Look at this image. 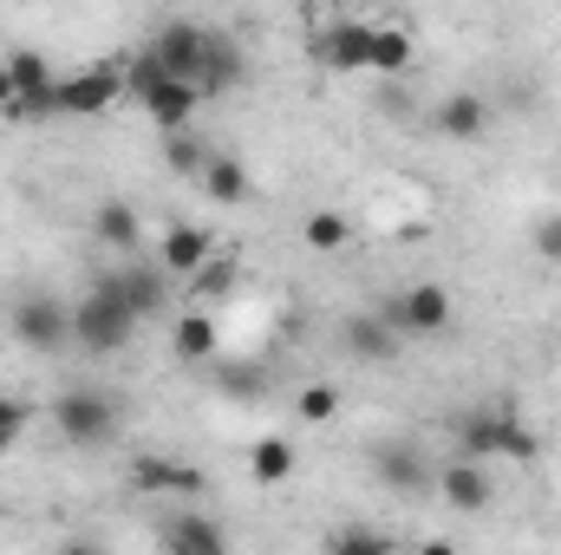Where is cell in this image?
Instances as JSON below:
<instances>
[{
  "label": "cell",
  "instance_id": "cell-1",
  "mask_svg": "<svg viewBox=\"0 0 561 555\" xmlns=\"http://www.w3.org/2000/svg\"><path fill=\"white\" fill-rule=\"evenodd\" d=\"M450 451L457 457H510V464H536L542 457V431L536 424H523V418L510 412V406H470V412H457L450 424Z\"/></svg>",
  "mask_w": 561,
  "mask_h": 555
},
{
  "label": "cell",
  "instance_id": "cell-2",
  "mask_svg": "<svg viewBox=\"0 0 561 555\" xmlns=\"http://www.w3.org/2000/svg\"><path fill=\"white\" fill-rule=\"evenodd\" d=\"M138 307L118 294V287H105V281H92V294H79L72 301V347L79 353H92V360H112V353H125L131 340H138Z\"/></svg>",
  "mask_w": 561,
  "mask_h": 555
},
{
  "label": "cell",
  "instance_id": "cell-3",
  "mask_svg": "<svg viewBox=\"0 0 561 555\" xmlns=\"http://www.w3.org/2000/svg\"><path fill=\"white\" fill-rule=\"evenodd\" d=\"M7 333H13V347H26V353H66L72 347V307L59 301V294H46V287H26L20 301H13V314H7Z\"/></svg>",
  "mask_w": 561,
  "mask_h": 555
},
{
  "label": "cell",
  "instance_id": "cell-4",
  "mask_svg": "<svg viewBox=\"0 0 561 555\" xmlns=\"http://www.w3.org/2000/svg\"><path fill=\"white\" fill-rule=\"evenodd\" d=\"M118 406H112V393H92V386H66L59 399H53V431L72 444V451H99V444H112L118 438Z\"/></svg>",
  "mask_w": 561,
  "mask_h": 555
},
{
  "label": "cell",
  "instance_id": "cell-5",
  "mask_svg": "<svg viewBox=\"0 0 561 555\" xmlns=\"http://www.w3.org/2000/svg\"><path fill=\"white\" fill-rule=\"evenodd\" d=\"M379 314L405 333V340H437V333H450V287L444 281H412V287H399V294H386L379 301Z\"/></svg>",
  "mask_w": 561,
  "mask_h": 555
},
{
  "label": "cell",
  "instance_id": "cell-6",
  "mask_svg": "<svg viewBox=\"0 0 561 555\" xmlns=\"http://www.w3.org/2000/svg\"><path fill=\"white\" fill-rule=\"evenodd\" d=\"M125 490H138V497H163V503H196L203 490H209V477L196 471V464H183V457H170V451H131V464H125Z\"/></svg>",
  "mask_w": 561,
  "mask_h": 555
},
{
  "label": "cell",
  "instance_id": "cell-7",
  "mask_svg": "<svg viewBox=\"0 0 561 555\" xmlns=\"http://www.w3.org/2000/svg\"><path fill=\"white\" fill-rule=\"evenodd\" d=\"M125 99V66H85V72H66L53 86V112L59 118H99Z\"/></svg>",
  "mask_w": 561,
  "mask_h": 555
},
{
  "label": "cell",
  "instance_id": "cell-8",
  "mask_svg": "<svg viewBox=\"0 0 561 555\" xmlns=\"http://www.w3.org/2000/svg\"><path fill=\"white\" fill-rule=\"evenodd\" d=\"M366 26H373V20H346V13L320 20V26L307 33V53H313V66H320V72H333V79H353V72H366Z\"/></svg>",
  "mask_w": 561,
  "mask_h": 555
},
{
  "label": "cell",
  "instance_id": "cell-9",
  "mask_svg": "<svg viewBox=\"0 0 561 555\" xmlns=\"http://www.w3.org/2000/svg\"><path fill=\"white\" fill-rule=\"evenodd\" d=\"M105 287H118L131 307H138V320H157V314H170V294H176V275L163 269V262H144L138 256H118V269L112 275H99Z\"/></svg>",
  "mask_w": 561,
  "mask_h": 555
},
{
  "label": "cell",
  "instance_id": "cell-10",
  "mask_svg": "<svg viewBox=\"0 0 561 555\" xmlns=\"http://www.w3.org/2000/svg\"><path fill=\"white\" fill-rule=\"evenodd\" d=\"M431 490H437L457 517H483V510L496 503V477H490V464H483V457H457V451H450V464H437Z\"/></svg>",
  "mask_w": 561,
  "mask_h": 555
},
{
  "label": "cell",
  "instance_id": "cell-11",
  "mask_svg": "<svg viewBox=\"0 0 561 555\" xmlns=\"http://www.w3.org/2000/svg\"><path fill=\"white\" fill-rule=\"evenodd\" d=\"M373 477L386 484V490H399V497H424L431 490V477H437V464H431V451L412 444V438H386V444H373Z\"/></svg>",
  "mask_w": 561,
  "mask_h": 555
},
{
  "label": "cell",
  "instance_id": "cell-12",
  "mask_svg": "<svg viewBox=\"0 0 561 555\" xmlns=\"http://www.w3.org/2000/svg\"><path fill=\"white\" fill-rule=\"evenodd\" d=\"M399 340H405V333H399L379 307L340 320V347H346V360H359V366H392V360H399Z\"/></svg>",
  "mask_w": 561,
  "mask_h": 555
},
{
  "label": "cell",
  "instance_id": "cell-13",
  "mask_svg": "<svg viewBox=\"0 0 561 555\" xmlns=\"http://www.w3.org/2000/svg\"><path fill=\"white\" fill-rule=\"evenodd\" d=\"M490 99L483 92H444L437 105H431V138L444 144H483L490 138Z\"/></svg>",
  "mask_w": 561,
  "mask_h": 555
},
{
  "label": "cell",
  "instance_id": "cell-14",
  "mask_svg": "<svg viewBox=\"0 0 561 555\" xmlns=\"http://www.w3.org/2000/svg\"><path fill=\"white\" fill-rule=\"evenodd\" d=\"M170 353L183 360V366H209L216 353H222V320H216V307H183V314H170Z\"/></svg>",
  "mask_w": 561,
  "mask_h": 555
},
{
  "label": "cell",
  "instance_id": "cell-15",
  "mask_svg": "<svg viewBox=\"0 0 561 555\" xmlns=\"http://www.w3.org/2000/svg\"><path fill=\"white\" fill-rule=\"evenodd\" d=\"M412 59H419V39H412L405 20H373L366 26V72L373 79H405Z\"/></svg>",
  "mask_w": 561,
  "mask_h": 555
},
{
  "label": "cell",
  "instance_id": "cell-16",
  "mask_svg": "<svg viewBox=\"0 0 561 555\" xmlns=\"http://www.w3.org/2000/svg\"><path fill=\"white\" fill-rule=\"evenodd\" d=\"M203 46H209V26H196V20H163V26L150 33V53H157V59H163L176 79H190V86H196Z\"/></svg>",
  "mask_w": 561,
  "mask_h": 555
},
{
  "label": "cell",
  "instance_id": "cell-17",
  "mask_svg": "<svg viewBox=\"0 0 561 555\" xmlns=\"http://www.w3.org/2000/svg\"><path fill=\"white\" fill-rule=\"evenodd\" d=\"M242 79H249V53H242L229 33H216V26H209L203 66H196V92H203V99H222V92H236Z\"/></svg>",
  "mask_w": 561,
  "mask_h": 555
},
{
  "label": "cell",
  "instance_id": "cell-18",
  "mask_svg": "<svg viewBox=\"0 0 561 555\" xmlns=\"http://www.w3.org/2000/svg\"><path fill=\"white\" fill-rule=\"evenodd\" d=\"M209 256H216V236H209L203 223H170V229L157 236V262H163L176 281H190Z\"/></svg>",
  "mask_w": 561,
  "mask_h": 555
},
{
  "label": "cell",
  "instance_id": "cell-19",
  "mask_svg": "<svg viewBox=\"0 0 561 555\" xmlns=\"http://www.w3.org/2000/svg\"><path fill=\"white\" fill-rule=\"evenodd\" d=\"M92 242H99V249H112V256H138V249H144V216H138V203H125V196H105V203L92 209Z\"/></svg>",
  "mask_w": 561,
  "mask_h": 555
},
{
  "label": "cell",
  "instance_id": "cell-20",
  "mask_svg": "<svg viewBox=\"0 0 561 555\" xmlns=\"http://www.w3.org/2000/svg\"><path fill=\"white\" fill-rule=\"evenodd\" d=\"M203 196L209 203H229V209H242L249 196H255V177H249V163L242 157H229V150H209V163H203Z\"/></svg>",
  "mask_w": 561,
  "mask_h": 555
},
{
  "label": "cell",
  "instance_id": "cell-21",
  "mask_svg": "<svg viewBox=\"0 0 561 555\" xmlns=\"http://www.w3.org/2000/svg\"><path fill=\"white\" fill-rule=\"evenodd\" d=\"M157 536H163V550H176V555H222V550H229V530H222V523H209V517H196V510L170 517Z\"/></svg>",
  "mask_w": 561,
  "mask_h": 555
},
{
  "label": "cell",
  "instance_id": "cell-22",
  "mask_svg": "<svg viewBox=\"0 0 561 555\" xmlns=\"http://www.w3.org/2000/svg\"><path fill=\"white\" fill-rule=\"evenodd\" d=\"M236 287H242V262H236L229 249H216V256H209V262H203L196 275L183 281V294H190L196 307H222V301H229Z\"/></svg>",
  "mask_w": 561,
  "mask_h": 555
},
{
  "label": "cell",
  "instance_id": "cell-23",
  "mask_svg": "<svg viewBox=\"0 0 561 555\" xmlns=\"http://www.w3.org/2000/svg\"><path fill=\"white\" fill-rule=\"evenodd\" d=\"M196 105H203V92H196L190 79H163V86L144 99V112H150L157 132H183V125L196 118Z\"/></svg>",
  "mask_w": 561,
  "mask_h": 555
},
{
  "label": "cell",
  "instance_id": "cell-24",
  "mask_svg": "<svg viewBox=\"0 0 561 555\" xmlns=\"http://www.w3.org/2000/svg\"><path fill=\"white\" fill-rule=\"evenodd\" d=\"M294 464H300V451H294L287 438H255V444H249V477H255V484H287Z\"/></svg>",
  "mask_w": 561,
  "mask_h": 555
},
{
  "label": "cell",
  "instance_id": "cell-25",
  "mask_svg": "<svg viewBox=\"0 0 561 555\" xmlns=\"http://www.w3.org/2000/svg\"><path fill=\"white\" fill-rule=\"evenodd\" d=\"M300 242H307L313 256H340V249L353 242V223H346L340 209H313V216L300 223Z\"/></svg>",
  "mask_w": 561,
  "mask_h": 555
},
{
  "label": "cell",
  "instance_id": "cell-26",
  "mask_svg": "<svg viewBox=\"0 0 561 555\" xmlns=\"http://www.w3.org/2000/svg\"><path fill=\"white\" fill-rule=\"evenodd\" d=\"M203 163H209V144L190 138V125H183V132H163V170H170V177L196 183V177H203Z\"/></svg>",
  "mask_w": 561,
  "mask_h": 555
},
{
  "label": "cell",
  "instance_id": "cell-27",
  "mask_svg": "<svg viewBox=\"0 0 561 555\" xmlns=\"http://www.w3.org/2000/svg\"><path fill=\"white\" fill-rule=\"evenodd\" d=\"M216 386H222L229 399H262V393H268V366H262V360H222V366H216Z\"/></svg>",
  "mask_w": 561,
  "mask_h": 555
},
{
  "label": "cell",
  "instance_id": "cell-28",
  "mask_svg": "<svg viewBox=\"0 0 561 555\" xmlns=\"http://www.w3.org/2000/svg\"><path fill=\"white\" fill-rule=\"evenodd\" d=\"M294 418H300V424H333V418H340V386H333V380H307V386L294 393Z\"/></svg>",
  "mask_w": 561,
  "mask_h": 555
},
{
  "label": "cell",
  "instance_id": "cell-29",
  "mask_svg": "<svg viewBox=\"0 0 561 555\" xmlns=\"http://www.w3.org/2000/svg\"><path fill=\"white\" fill-rule=\"evenodd\" d=\"M163 79H176V72H170V66H163V59H157L150 46L125 59V99H138V105H144V99H150V92H157Z\"/></svg>",
  "mask_w": 561,
  "mask_h": 555
},
{
  "label": "cell",
  "instance_id": "cell-30",
  "mask_svg": "<svg viewBox=\"0 0 561 555\" xmlns=\"http://www.w3.org/2000/svg\"><path fill=\"white\" fill-rule=\"evenodd\" d=\"M327 550H333V555H386V550H392V530H373V523L327 530Z\"/></svg>",
  "mask_w": 561,
  "mask_h": 555
},
{
  "label": "cell",
  "instance_id": "cell-31",
  "mask_svg": "<svg viewBox=\"0 0 561 555\" xmlns=\"http://www.w3.org/2000/svg\"><path fill=\"white\" fill-rule=\"evenodd\" d=\"M26 406H20V399H13V393H0V457H7V451H13V444H20V431H26Z\"/></svg>",
  "mask_w": 561,
  "mask_h": 555
},
{
  "label": "cell",
  "instance_id": "cell-32",
  "mask_svg": "<svg viewBox=\"0 0 561 555\" xmlns=\"http://www.w3.org/2000/svg\"><path fill=\"white\" fill-rule=\"evenodd\" d=\"M536 256L542 262H561V216H542L536 223Z\"/></svg>",
  "mask_w": 561,
  "mask_h": 555
},
{
  "label": "cell",
  "instance_id": "cell-33",
  "mask_svg": "<svg viewBox=\"0 0 561 555\" xmlns=\"http://www.w3.org/2000/svg\"><path fill=\"white\" fill-rule=\"evenodd\" d=\"M13 105V72H7V59H0V112Z\"/></svg>",
  "mask_w": 561,
  "mask_h": 555
}]
</instances>
